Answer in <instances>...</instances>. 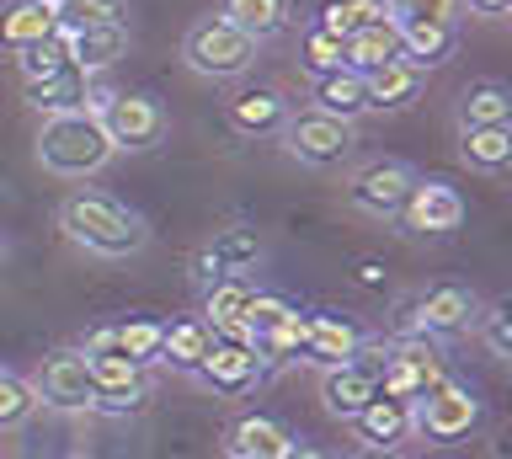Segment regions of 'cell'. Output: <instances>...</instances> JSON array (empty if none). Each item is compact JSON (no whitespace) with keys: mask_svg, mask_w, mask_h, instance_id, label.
<instances>
[{"mask_svg":"<svg viewBox=\"0 0 512 459\" xmlns=\"http://www.w3.org/2000/svg\"><path fill=\"white\" fill-rule=\"evenodd\" d=\"M59 230L70 235L75 246L96 251V257H134V251H144V241H150V230H144V219L128 209V203L107 198V193H70L59 203Z\"/></svg>","mask_w":512,"mask_h":459,"instance_id":"obj_1","label":"cell"},{"mask_svg":"<svg viewBox=\"0 0 512 459\" xmlns=\"http://www.w3.org/2000/svg\"><path fill=\"white\" fill-rule=\"evenodd\" d=\"M112 155L118 150L107 145L96 113H59V118H43L38 129V161L54 177H96Z\"/></svg>","mask_w":512,"mask_h":459,"instance_id":"obj_2","label":"cell"},{"mask_svg":"<svg viewBox=\"0 0 512 459\" xmlns=\"http://www.w3.org/2000/svg\"><path fill=\"white\" fill-rule=\"evenodd\" d=\"M182 59L192 75H203V81H235V75H246L256 65V43L240 33L235 22H224L219 11H208L187 27L182 38Z\"/></svg>","mask_w":512,"mask_h":459,"instance_id":"obj_3","label":"cell"},{"mask_svg":"<svg viewBox=\"0 0 512 459\" xmlns=\"http://www.w3.org/2000/svg\"><path fill=\"white\" fill-rule=\"evenodd\" d=\"M480 422H486L480 395L448 374L411 406V438H422V443H464Z\"/></svg>","mask_w":512,"mask_h":459,"instance_id":"obj_4","label":"cell"},{"mask_svg":"<svg viewBox=\"0 0 512 459\" xmlns=\"http://www.w3.org/2000/svg\"><path fill=\"white\" fill-rule=\"evenodd\" d=\"M278 139H283V150L294 155L299 166H310V171H336V166L352 161V150H358L352 123L347 118H331V113H315V107L288 113Z\"/></svg>","mask_w":512,"mask_h":459,"instance_id":"obj_5","label":"cell"},{"mask_svg":"<svg viewBox=\"0 0 512 459\" xmlns=\"http://www.w3.org/2000/svg\"><path fill=\"white\" fill-rule=\"evenodd\" d=\"M96 123H102L112 150H155L166 139V107L150 91H112Z\"/></svg>","mask_w":512,"mask_h":459,"instance_id":"obj_6","label":"cell"},{"mask_svg":"<svg viewBox=\"0 0 512 459\" xmlns=\"http://www.w3.org/2000/svg\"><path fill=\"white\" fill-rule=\"evenodd\" d=\"M192 379H198L208 395H219V401H246V395L267 379V363H262V353H256L251 342L214 337V347H208V358L198 363Z\"/></svg>","mask_w":512,"mask_h":459,"instance_id":"obj_7","label":"cell"},{"mask_svg":"<svg viewBox=\"0 0 512 459\" xmlns=\"http://www.w3.org/2000/svg\"><path fill=\"white\" fill-rule=\"evenodd\" d=\"M86 374H91V411L102 417H128L150 401V379H144L139 363H128L118 353H96L86 358Z\"/></svg>","mask_w":512,"mask_h":459,"instance_id":"obj_8","label":"cell"},{"mask_svg":"<svg viewBox=\"0 0 512 459\" xmlns=\"http://www.w3.org/2000/svg\"><path fill=\"white\" fill-rule=\"evenodd\" d=\"M416 187V171L406 161H368L347 177V203L358 214H374V219H395L406 193Z\"/></svg>","mask_w":512,"mask_h":459,"instance_id":"obj_9","label":"cell"},{"mask_svg":"<svg viewBox=\"0 0 512 459\" xmlns=\"http://www.w3.org/2000/svg\"><path fill=\"white\" fill-rule=\"evenodd\" d=\"M32 395H38V406H54V411H91L86 353H80V347H59V353H48L43 369L32 374Z\"/></svg>","mask_w":512,"mask_h":459,"instance_id":"obj_10","label":"cell"},{"mask_svg":"<svg viewBox=\"0 0 512 459\" xmlns=\"http://www.w3.org/2000/svg\"><path fill=\"white\" fill-rule=\"evenodd\" d=\"M395 225L406 235H448V230L464 225V198L438 177L432 182L416 177V187L406 193V203H400V214H395Z\"/></svg>","mask_w":512,"mask_h":459,"instance_id":"obj_11","label":"cell"},{"mask_svg":"<svg viewBox=\"0 0 512 459\" xmlns=\"http://www.w3.org/2000/svg\"><path fill=\"white\" fill-rule=\"evenodd\" d=\"M256 262H262V235L251 225H224V230L208 235V246L192 257V278H198V289H208L214 278L251 273Z\"/></svg>","mask_w":512,"mask_h":459,"instance_id":"obj_12","label":"cell"},{"mask_svg":"<svg viewBox=\"0 0 512 459\" xmlns=\"http://www.w3.org/2000/svg\"><path fill=\"white\" fill-rule=\"evenodd\" d=\"M480 315V299L475 289H464V283H438V289H427L416 299L411 310V331H422V337H459V331H470Z\"/></svg>","mask_w":512,"mask_h":459,"instance_id":"obj_13","label":"cell"},{"mask_svg":"<svg viewBox=\"0 0 512 459\" xmlns=\"http://www.w3.org/2000/svg\"><path fill=\"white\" fill-rule=\"evenodd\" d=\"M288 113H294V107L283 102L278 86H246L224 102V118H230V129L240 139H272L288 123Z\"/></svg>","mask_w":512,"mask_h":459,"instance_id":"obj_14","label":"cell"},{"mask_svg":"<svg viewBox=\"0 0 512 459\" xmlns=\"http://www.w3.org/2000/svg\"><path fill=\"white\" fill-rule=\"evenodd\" d=\"M251 289H256L251 273L214 278V283L203 289V321H208V331H214V337H224V342H251L246 326H240V310H246Z\"/></svg>","mask_w":512,"mask_h":459,"instance_id":"obj_15","label":"cell"},{"mask_svg":"<svg viewBox=\"0 0 512 459\" xmlns=\"http://www.w3.org/2000/svg\"><path fill=\"white\" fill-rule=\"evenodd\" d=\"M224 443H230V454H240V459H283L294 449V433H288L278 417H267V411H240L230 422V433H224Z\"/></svg>","mask_w":512,"mask_h":459,"instance_id":"obj_16","label":"cell"},{"mask_svg":"<svg viewBox=\"0 0 512 459\" xmlns=\"http://www.w3.org/2000/svg\"><path fill=\"white\" fill-rule=\"evenodd\" d=\"M379 395L374 374L363 369V363H336V369H320V401L336 422H352L358 411Z\"/></svg>","mask_w":512,"mask_h":459,"instance_id":"obj_17","label":"cell"},{"mask_svg":"<svg viewBox=\"0 0 512 459\" xmlns=\"http://www.w3.org/2000/svg\"><path fill=\"white\" fill-rule=\"evenodd\" d=\"M347 427L358 433L363 449H400V443H411V406H406V401H384V395H374V401H368Z\"/></svg>","mask_w":512,"mask_h":459,"instance_id":"obj_18","label":"cell"},{"mask_svg":"<svg viewBox=\"0 0 512 459\" xmlns=\"http://www.w3.org/2000/svg\"><path fill=\"white\" fill-rule=\"evenodd\" d=\"M310 107L315 113H331V118H347L358 123L368 113V86L358 70H326V75H310Z\"/></svg>","mask_w":512,"mask_h":459,"instance_id":"obj_19","label":"cell"},{"mask_svg":"<svg viewBox=\"0 0 512 459\" xmlns=\"http://www.w3.org/2000/svg\"><path fill=\"white\" fill-rule=\"evenodd\" d=\"M459 49V27L454 22H400V59L416 70H438Z\"/></svg>","mask_w":512,"mask_h":459,"instance_id":"obj_20","label":"cell"},{"mask_svg":"<svg viewBox=\"0 0 512 459\" xmlns=\"http://www.w3.org/2000/svg\"><path fill=\"white\" fill-rule=\"evenodd\" d=\"M54 33H59V17L43 0H11V6H0V49L22 54V49H32V43H43Z\"/></svg>","mask_w":512,"mask_h":459,"instance_id":"obj_21","label":"cell"},{"mask_svg":"<svg viewBox=\"0 0 512 459\" xmlns=\"http://www.w3.org/2000/svg\"><path fill=\"white\" fill-rule=\"evenodd\" d=\"M27 102L38 107L43 118H59V113H86V102H91V75L86 70H59V75H48V81H27Z\"/></svg>","mask_w":512,"mask_h":459,"instance_id":"obj_22","label":"cell"},{"mask_svg":"<svg viewBox=\"0 0 512 459\" xmlns=\"http://www.w3.org/2000/svg\"><path fill=\"white\" fill-rule=\"evenodd\" d=\"M363 331L336 321V315H310V342H304V358L310 369H336V363H352V353H358Z\"/></svg>","mask_w":512,"mask_h":459,"instance_id":"obj_23","label":"cell"},{"mask_svg":"<svg viewBox=\"0 0 512 459\" xmlns=\"http://www.w3.org/2000/svg\"><path fill=\"white\" fill-rule=\"evenodd\" d=\"M363 86H368V113H390V107L422 97V70L406 65V59H390L379 70H363Z\"/></svg>","mask_w":512,"mask_h":459,"instance_id":"obj_24","label":"cell"},{"mask_svg":"<svg viewBox=\"0 0 512 459\" xmlns=\"http://www.w3.org/2000/svg\"><path fill=\"white\" fill-rule=\"evenodd\" d=\"M64 38H70L75 70H86V75H102V70H112V65H118V59L128 54V22L86 27V33H64Z\"/></svg>","mask_w":512,"mask_h":459,"instance_id":"obj_25","label":"cell"},{"mask_svg":"<svg viewBox=\"0 0 512 459\" xmlns=\"http://www.w3.org/2000/svg\"><path fill=\"white\" fill-rule=\"evenodd\" d=\"M214 347V331H208L203 315H187V321L166 326V342H160V369H176V374H198V363L208 358Z\"/></svg>","mask_w":512,"mask_h":459,"instance_id":"obj_26","label":"cell"},{"mask_svg":"<svg viewBox=\"0 0 512 459\" xmlns=\"http://www.w3.org/2000/svg\"><path fill=\"white\" fill-rule=\"evenodd\" d=\"M512 123V91L502 81H470L459 91V129H502Z\"/></svg>","mask_w":512,"mask_h":459,"instance_id":"obj_27","label":"cell"},{"mask_svg":"<svg viewBox=\"0 0 512 459\" xmlns=\"http://www.w3.org/2000/svg\"><path fill=\"white\" fill-rule=\"evenodd\" d=\"M219 17L235 22L251 43H267L288 27V0H219Z\"/></svg>","mask_w":512,"mask_h":459,"instance_id":"obj_28","label":"cell"},{"mask_svg":"<svg viewBox=\"0 0 512 459\" xmlns=\"http://www.w3.org/2000/svg\"><path fill=\"white\" fill-rule=\"evenodd\" d=\"M459 161L470 171H507L512 166V123L502 129H459Z\"/></svg>","mask_w":512,"mask_h":459,"instance_id":"obj_29","label":"cell"},{"mask_svg":"<svg viewBox=\"0 0 512 459\" xmlns=\"http://www.w3.org/2000/svg\"><path fill=\"white\" fill-rule=\"evenodd\" d=\"M390 59H400V22L395 17H384L374 27H363V33H352L347 38V70H379V65H390Z\"/></svg>","mask_w":512,"mask_h":459,"instance_id":"obj_30","label":"cell"},{"mask_svg":"<svg viewBox=\"0 0 512 459\" xmlns=\"http://www.w3.org/2000/svg\"><path fill=\"white\" fill-rule=\"evenodd\" d=\"M384 17H390L384 0H326L315 22L326 27V33H336V38H352V33H363V27H374Z\"/></svg>","mask_w":512,"mask_h":459,"instance_id":"obj_31","label":"cell"},{"mask_svg":"<svg viewBox=\"0 0 512 459\" xmlns=\"http://www.w3.org/2000/svg\"><path fill=\"white\" fill-rule=\"evenodd\" d=\"M160 342H166V321H118V326H112V347H118V358L139 363V369L160 363Z\"/></svg>","mask_w":512,"mask_h":459,"instance_id":"obj_32","label":"cell"},{"mask_svg":"<svg viewBox=\"0 0 512 459\" xmlns=\"http://www.w3.org/2000/svg\"><path fill=\"white\" fill-rule=\"evenodd\" d=\"M54 17H59V33H86V27L123 22L128 6H123V0H59Z\"/></svg>","mask_w":512,"mask_h":459,"instance_id":"obj_33","label":"cell"},{"mask_svg":"<svg viewBox=\"0 0 512 459\" xmlns=\"http://www.w3.org/2000/svg\"><path fill=\"white\" fill-rule=\"evenodd\" d=\"M75 59H70V38L54 33V38H43V43H32V49L16 54V70H22V86L27 81H48V75H59V70H70Z\"/></svg>","mask_w":512,"mask_h":459,"instance_id":"obj_34","label":"cell"},{"mask_svg":"<svg viewBox=\"0 0 512 459\" xmlns=\"http://www.w3.org/2000/svg\"><path fill=\"white\" fill-rule=\"evenodd\" d=\"M38 411V395H32V379L0 369V433H16V427L32 422Z\"/></svg>","mask_w":512,"mask_h":459,"instance_id":"obj_35","label":"cell"},{"mask_svg":"<svg viewBox=\"0 0 512 459\" xmlns=\"http://www.w3.org/2000/svg\"><path fill=\"white\" fill-rule=\"evenodd\" d=\"M299 59H304V70L310 75H326V70H342L347 65V38H336L326 33V27H304V38H299Z\"/></svg>","mask_w":512,"mask_h":459,"instance_id":"obj_36","label":"cell"},{"mask_svg":"<svg viewBox=\"0 0 512 459\" xmlns=\"http://www.w3.org/2000/svg\"><path fill=\"white\" fill-rule=\"evenodd\" d=\"M475 331H480V342H486V353H491L496 363L512 358V310H507V299H496V305H480Z\"/></svg>","mask_w":512,"mask_h":459,"instance_id":"obj_37","label":"cell"},{"mask_svg":"<svg viewBox=\"0 0 512 459\" xmlns=\"http://www.w3.org/2000/svg\"><path fill=\"white\" fill-rule=\"evenodd\" d=\"M294 310L283 294H272V289H251V299H246V310H240V326H246V337L256 342V337H267L272 326L283 321V315Z\"/></svg>","mask_w":512,"mask_h":459,"instance_id":"obj_38","label":"cell"},{"mask_svg":"<svg viewBox=\"0 0 512 459\" xmlns=\"http://www.w3.org/2000/svg\"><path fill=\"white\" fill-rule=\"evenodd\" d=\"M395 22H454L459 0H384Z\"/></svg>","mask_w":512,"mask_h":459,"instance_id":"obj_39","label":"cell"},{"mask_svg":"<svg viewBox=\"0 0 512 459\" xmlns=\"http://www.w3.org/2000/svg\"><path fill=\"white\" fill-rule=\"evenodd\" d=\"M459 6H470L475 17H486V22H502L512 11V0H459Z\"/></svg>","mask_w":512,"mask_h":459,"instance_id":"obj_40","label":"cell"},{"mask_svg":"<svg viewBox=\"0 0 512 459\" xmlns=\"http://www.w3.org/2000/svg\"><path fill=\"white\" fill-rule=\"evenodd\" d=\"M283 459H326V454H320V449H310V443H299V438H294V449H288Z\"/></svg>","mask_w":512,"mask_h":459,"instance_id":"obj_41","label":"cell"},{"mask_svg":"<svg viewBox=\"0 0 512 459\" xmlns=\"http://www.w3.org/2000/svg\"><path fill=\"white\" fill-rule=\"evenodd\" d=\"M352 459H395V449H358Z\"/></svg>","mask_w":512,"mask_h":459,"instance_id":"obj_42","label":"cell"},{"mask_svg":"<svg viewBox=\"0 0 512 459\" xmlns=\"http://www.w3.org/2000/svg\"><path fill=\"white\" fill-rule=\"evenodd\" d=\"M6 251H11V246H6V235H0V262H6Z\"/></svg>","mask_w":512,"mask_h":459,"instance_id":"obj_43","label":"cell"},{"mask_svg":"<svg viewBox=\"0 0 512 459\" xmlns=\"http://www.w3.org/2000/svg\"><path fill=\"white\" fill-rule=\"evenodd\" d=\"M43 6H59V0H43Z\"/></svg>","mask_w":512,"mask_h":459,"instance_id":"obj_44","label":"cell"},{"mask_svg":"<svg viewBox=\"0 0 512 459\" xmlns=\"http://www.w3.org/2000/svg\"><path fill=\"white\" fill-rule=\"evenodd\" d=\"M224 459H240V454H224Z\"/></svg>","mask_w":512,"mask_h":459,"instance_id":"obj_45","label":"cell"}]
</instances>
